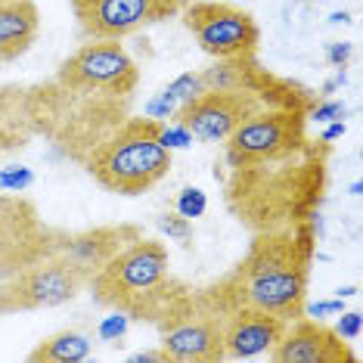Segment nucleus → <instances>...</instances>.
<instances>
[{"label":"nucleus","instance_id":"nucleus-28","mask_svg":"<svg viewBox=\"0 0 363 363\" xmlns=\"http://www.w3.org/2000/svg\"><path fill=\"white\" fill-rule=\"evenodd\" d=\"M0 4H10V0H0Z\"/></svg>","mask_w":363,"mask_h":363},{"label":"nucleus","instance_id":"nucleus-23","mask_svg":"<svg viewBox=\"0 0 363 363\" xmlns=\"http://www.w3.org/2000/svg\"><path fill=\"white\" fill-rule=\"evenodd\" d=\"M28 184H31V171H4V174H0V186L13 189V193L26 189Z\"/></svg>","mask_w":363,"mask_h":363},{"label":"nucleus","instance_id":"nucleus-15","mask_svg":"<svg viewBox=\"0 0 363 363\" xmlns=\"http://www.w3.org/2000/svg\"><path fill=\"white\" fill-rule=\"evenodd\" d=\"M40 31V10L35 0L0 4V62H13L31 50Z\"/></svg>","mask_w":363,"mask_h":363},{"label":"nucleus","instance_id":"nucleus-7","mask_svg":"<svg viewBox=\"0 0 363 363\" xmlns=\"http://www.w3.org/2000/svg\"><path fill=\"white\" fill-rule=\"evenodd\" d=\"M56 84H62L65 90L81 96L130 100V94L140 84V69L121 40L87 38V44H81L56 69Z\"/></svg>","mask_w":363,"mask_h":363},{"label":"nucleus","instance_id":"nucleus-17","mask_svg":"<svg viewBox=\"0 0 363 363\" xmlns=\"http://www.w3.org/2000/svg\"><path fill=\"white\" fill-rule=\"evenodd\" d=\"M159 230H162V233H168L171 239H177V242H186V239L193 236V224H189V218H184L180 211L162 214V218H159Z\"/></svg>","mask_w":363,"mask_h":363},{"label":"nucleus","instance_id":"nucleus-29","mask_svg":"<svg viewBox=\"0 0 363 363\" xmlns=\"http://www.w3.org/2000/svg\"><path fill=\"white\" fill-rule=\"evenodd\" d=\"M184 4H186V0H184Z\"/></svg>","mask_w":363,"mask_h":363},{"label":"nucleus","instance_id":"nucleus-13","mask_svg":"<svg viewBox=\"0 0 363 363\" xmlns=\"http://www.w3.org/2000/svg\"><path fill=\"white\" fill-rule=\"evenodd\" d=\"M286 320L261 308H236L224 317V360L267 354L286 333Z\"/></svg>","mask_w":363,"mask_h":363},{"label":"nucleus","instance_id":"nucleus-14","mask_svg":"<svg viewBox=\"0 0 363 363\" xmlns=\"http://www.w3.org/2000/svg\"><path fill=\"white\" fill-rule=\"evenodd\" d=\"M143 233L134 224H118V227H96V230H84V233H60L56 252L65 258L84 264L87 270H100L115 252H121L128 242H134Z\"/></svg>","mask_w":363,"mask_h":363},{"label":"nucleus","instance_id":"nucleus-8","mask_svg":"<svg viewBox=\"0 0 363 363\" xmlns=\"http://www.w3.org/2000/svg\"><path fill=\"white\" fill-rule=\"evenodd\" d=\"M298 87H292L289 81L274 78L267 90H202V94L189 96L186 103H180L174 109V121L184 125L193 140L202 143H224L233 130L249 118L252 112H258L264 103L283 100V96L295 94Z\"/></svg>","mask_w":363,"mask_h":363},{"label":"nucleus","instance_id":"nucleus-22","mask_svg":"<svg viewBox=\"0 0 363 363\" xmlns=\"http://www.w3.org/2000/svg\"><path fill=\"white\" fill-rule=\"evenodd\" d=\"M338 335L345 338V342H354V338L360 335V313H342V320H338V323L333 326Z\"/></svg>","mask_w":363,"mask_h":363},{"label":"nucleus","instance_id":"nucleus-4","mask_svg":"<svg viewBox=\"0 0 363 363\" xmlns=\"http://www.w3.org/2000/svg\"><path fill=\"white\" fill-rule=\"evenodd\" d=\"M159 118H125L87 152V171L103 189L140 196L171 171V150L162 143Z\"/></svg>","mask_w":363,"mask_h":363},{"label":"nucleus","instance_id":"nucleus-24","mask_svg":"<svg viewBox=\"0 0 363 363\" xmlns=\"http://www.w3.org/2000/svg\"><path fill=\"white\" fill-rule=\"evenodd\" d=\"M130 360H134V363H168V360H164V354H162V348H159V351H140V354H130Z\"/></svg>","mask_w":363,"mask_h":363},{"label":"nucleus","instance_id":"nucleus-3","mask_svg":"<svg viewBox=\"0 0 363 363\" xmlns=\"http://www.w3.org/2000/svg\"><path fill=\"white\" fill-rule=\"evenodd\" d=\"M90 295L103 308L121 311L128 320L164 326L193 301V289L168 270V249L159 239H134L90 277Z\"/></svg>","mask_w":363,"mask_h":363},{"label":"nucleus","instance_id":"nucleus-5","mask_svg":"<svg viewBox=\"0 0 363 363\" xmlns=\"http://www.w3.org/2000/svg\"><path fill=\"white\" fill-rule=\"evenodd\" d=\"M313 109V100L304 90L283 96V100L264 103L258 112L230 134L227 143V164L239 168V164H252L264 159H279L286 152H295L298 146L308 143L304 125Z\"/></svg>","mask_w":363,"mask_h":363},{"label":"nucleus","instance_id":"nucleus-10","mask_svg":"<svg viewBox=\"0 0 363 363\" xmlns=\"http://www.w3.org/2000/svg\"><path fill=\"white\" fill-rule=\"evenodd\" d=\"M78 28L94 40H125L137 31L168 22L184 0H69Z\"/></svg>","mask_w":363,"mask_h":363},{"label":"nucleus","instance_id":"nucleus-16","mask_svg":"<svg viewBox=\"0 0 363 363\" xmlns=\"http://www.w3.org/2000/svg\"><path fill=\"white\" fill-rule=\"evenodd\" d=\"M90 357V338L78 329H60L28 351L31 363H81Z\"/></svg>","mask_w":363,"mask_h":363},{"label":"nucleus","instance_id":"nucleus-25","mask_svg":"<svg viewBox=\"0 0 363 363\" xmlns=\"http://www.w3.org/2000/svg\"><path fill=\"white\" fill-rule=\"evenodd\" d=\"M311 313H342V301H320V304H313Z\"/></svg>","mask_w":363,"mask_h":363},{"label":"nucleus","instance_id":"nucleus-27","mask_svg":"<svg viewBox=\"0 0 363 363\" xmlns=\"http://www.w3.org/2000/svg\"><path fill=\"white\" fill-rule=\"evenodd\" d=\"M345 56H348V47H335V50H333V62L345 60Z\"/></svg>","mask_w":363,"mask_h":363},{"label":"nucleus","instance_id":"nucleus-26","mask_svg":"<svg viewBox=\"0 0 363 363\" xmlns=\"http://www.w3.org/2000/svg\"><path fill=\"white\" fill-rule=\"evenodd\" d=\"M342 134H345V125H342V121H335V125H329L323 130V137H320V140H326V143H329V140H335V137H342Z\"/></svg>","mask_w":363,"mask_h":363},{"label":"nucleus","instance_id":"nucleus-20","mask_svg":"<svg viewBox=\"0 0 363 363\" xmlns=\"http://www.w3.org/2000/svg\"><path fill=\"white\" fill-rule=\"evenodd\" d=\"M162 143L168 146V150H177V146H189L193 143V134H189V130L184 128V125H164L162 128Z\"/></svg>","mask_w":363,"mask_h":363},{"label":"nucleus","instance_id":"nucleus-6","mask_svg":"<svg viewBox=\"0 0 363 363\" xmlns=\"http://www.w3.org/2000/svg\"><path fill=\"white\" fill-rule=\"evenodd\" d=\"M90 277H94V270H87L84 264L65 258L60 252L44 255L40 261L0 279V317L60 308L84 292Z\"/></svg>","mask_w":363,"mask_h":363},{"label":"nucleus","instance_id":"nucleus-1","mask_svg":"<svg viewBox=\"0 0 363 363\" xmlns=\"http://www.w3.org/2000/svg\"><path fill=\"white\" fill-rule=\"evenodd\" d=\"M311 258L313 220L283 230H258L249 255L218 283L193 292V301L220 317L236 308H261L292 323L308 311Z\"/></svg>","mask_w":363,"mask_h":363},{"label":"nucleus","instance_id":"nucleus-21","mask_svg":"<svg viewBox=\"0 0 363 363\" xmlns=\"http://www.w3.org/2000/svg\"><path fill=\"white\" fill-rule=\"evenodd\" d=\"M342 115H345V106L342 103H313V109L308 118L311 121H342Z\"/></svg>","mask_w":363,"mask_h":363},{"label":"nucleus","instance_id":"nucleus-12","mask_svg":"<svg viewBox=\"0 0 363 363\" xmlns=\"http://www.w3.org/2000/svg\"><path fill=\"white\" fill-rule=\"evenodd\" d=\"M267 357L274 363H357V354L333 326L311 317L292 320Z\"/></svg>","mask_w":363,"mask_h":363},{"label":"nucleus","instance_id":"nucleus-9","mask_svg":"<svg viewBox=\"0 0 363 363\" xmlns=\"http://www.w3.org/2000/svg\"><path fill=\"white\" fill-rule=\"evenodd\" d=\"M184 26L214 60H236V56H258L261 28L249 10L227 0H193L184 6Z\"/></svg>","mask_w":363,"mask_h":363},{"label":"nucleus","instance_id":"nucleus-18","mask_svg":"<svg viewBox=\"0 0 363 363\" xmlns=\"http://www.w3.org/2000/svg\"><path fill=\"white\" fill-rule=\"evenodd\" d=\"M205 208H208V199H205V193L202 189H196V186H189L184 189V193L177 196V211L184 214V218H199V214H205Z\"/></svg>","mask_w":363,"mask_h":363},{"label":"nucleus","instance_id":"nucleus-2","mask_svg":"<svg viewBox=\"0 0 363 363\" xmlns=\"http://www.w3.org/2000/svg\"><path fill=\"white\" fill-rule=\"evenodd\" d=\"M326 140H308L279 159L230 168L233 171V180L227 186L230 208L255 233L311 220L326 189Z\"/></svg>","mask_w":363,"mask_h":363},{"label":"nucleus","instance_id":"nucleus-19","mask_svg":"<svg viewBox=\"0 0 363 363\" xmlns=\"http://www.w3.org/2000/svg\"><path fill=\"white\" fill-rule=\"evenodd\" d=\"M125 333H128V317L121 311H115L112 317H106L100 323V338H106V342H118Z\"/></svg>","mask_w":363,"mask_h":363},{"label":"nucleus","instance_id":"nucleus-11","mask_svg":"<svg viewBox=\"0 0 363 363\" xmlns=\"http://www.w3.org/2000/svg\"><path fill=\"white\" fill-rule=\"evenodd\" d=\"M159 348L168 363H220L224 360V317L189 301L162 326Z\"/></svg>","mask_w":363,"mask_h":363}]
</instances>
